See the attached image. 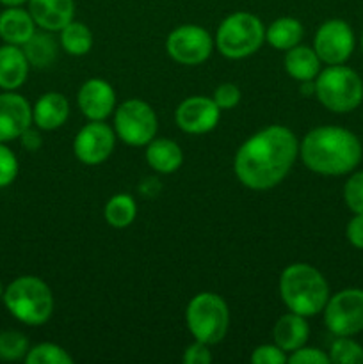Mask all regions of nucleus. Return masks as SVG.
<instances>
[{"mask_svg":"<svg viewBox=\"0 0 363 364\" xmlns=\"http://www.w3.org/2000/svg\"><path fill=\"white\" fill-rule=\"evenodd\" d=\"M299 153L295 135L288 128L273 124L238 148L233 169L238 181L253 191L273 188L288 174Z\"/></svg>","mask_w":363,"mask_h":364,"instance_id":"nucleus-1","label":"nucleus"},{"mask_svg":"<svg viewBox=\"0 0 363 364\" xmlns=\"http://www.w3.org/2000/svg\"><path fill=\"white\" fill-rule=\"evenodd\" d=\"M301 159L310 171L326 176L351 173L362 160V142L352 132L338 127H320L301 142Z\"/></svg>","mask_w":363,"mask_h":364,"instance_id":"nucleus-2","label":"nucleus"},{"mask_svg":"<svg viewBox=\"0 0 363 364\" xmlns=\"http://www.w3.org/2000/svg\"><path fill=\"white\" fill-rule=\"evenodd\" d=\"M280 294L287 308L301 316L317 315L330 301V288L324 276L306 263H294L283 270Z\"/></svg>","mask_w":363,"mask_h":364,"instance_id":"nucleus-3","label":"nucleus"},{"mask_svg":"<svg viewBox=\"0 0 363 364\" xmlns=\"http://www.w3.org/2000/svg\"><path fill=\"white\" fill-rule=\"evenodd\" d=\"M7 311L25 326H43L53 313V295L48 284L36 276L16 277L4 290Z\"/></svg>","mask_w":363,"mask_h":364,"instance_id":"nucleus-4","label":"nucleus"},{"mask_svg":"<svg viewBox=\"0 0 363 364\" xmlns=\"http://www.w3.org/2000/svg\"><path fill=\"white\" fill-rule=\"evenodd\" d=\"M315 96L331 112H351L363 100V82L351 68L335 64L317 75Z\"/></svg>","mask_w":363,"mask_h":364,"instance_id":"nucleus-5","label":"nucleus"},{"mask_svg":"<svg viewBox=\"0 0 363 364\" xmlns=\"http://www.w3.org/2000/svg\"><path fill=\"white\" fill-rule=\"evenodd\" d=\"M265 28L251 13H233L221 21L216 34L219 52L228 59H244L262 46Z\"/></svg>","mask_w":363,"mask_h":364,"instance_id":"nucleus-6","label":"nucleus"},{"mask_svg":"<svg viewBox=\"0 0 363 364\" xmlns=\"http://www.w3.org/2000/svg\"><path fill=\"white\" fill-rule=\"evenodd\" d=\"M187 326L194 340L206 345H216L226 336L230 326L228 306L219 295L199 294L187 306Z\"/></svg>","mask_w":363,"mask_h":364,"instance_id":"nucleus-7","label":"nucleus"},{"mask_svg":"<svg viewBox=\"0 0 363 364\" xmlns=\"http://www.w3.org/2000/svg\"><path fill=\"white\" fill-rule=\"evenodd\" d=\"M114 128L117 137L130 146H144L157 134V116L142 100H127L116 109Z\"/></svg>","mask_w":363,"mask_h":364,"instance_id":"nucleus-8","label":"nucleus"},{"mask_svg":"<svg viewBox=\"0 0 363 364\" xmlns=\"http://www.w3.org/2000/svg\"><path fill=\"white\" fill-rule=\"evenodd\" d=\"M327 329L337 336H352L363 331V290L349 288L338 291L324 308Z\"/></svg>","mask_w":363,"mask_h":364,"instance_id":"nucleus-9","label":"nucleus"},{"mask_svg":"<svg viewBox=\"0 0 363 364\" xmlns=\"http://www.w3.org/2000/svg\"><path fill=\"white\" fill-rule=\"evenodd\" d=\"M212 38L209 32L198 25H182L174 28L166 43L167 53L177 63L185 66H196L205 63L212 53Z\"/></svg>","mask_w":363,"mask_h":364,"instance_id":"nucleus-10","label":"nucleus"},{"mask_svg":"<svg viewBox=\"0 0 363 364\" xmlns=\"http://www.w3.org/2000/svg\"><path fill=\"white\" fill-rule=\"evenodd\" d=\"M313 50L322 63L344 64L354 50V34L344 20H327L319 27Z\"/></svg>","mask_w":363,"mask_h":364,"instance_id":"nucleus-11","label":"nucleus"},{"mask_svg":"<svg viewBox=\"0 0 363 364\" xmlns=\"http://www.w3.org/2000/svg\"><path fill=\"white\" fill-rule=\"evenodd\" d=\"M116 142V135L102 121H91L77 134L73 142V151L80 162L88 166L105 162L110 156Z\"/></svg>","mask_w":363,"mask_h":364,"instance_id":"nucleus-12","label":"nucleus"},{"mask_svg":"<svg viewBox=\"0 0 363 364\" xmlns=\"http://www.w3.org/2000/svg\"><path fill=\"white\" fill-rule=\"evenodd\" d=\"M219 117L221 109L214 100L206 96H192V98L184 100L174 114L178 128L194 135L214 130L219 123Z\"/></svg>","mask_w":363,"mask_h":364,"instance_id":"nucleus-13","label":"nucleus"},{"mask_svg":"<svg viewBox=\"0 0 363 364\" xmlns=\"http://www.w3.org/2000/svg\"><path fill=\"white\" fill-rule=\"evenodd\" d=\"M31 123L32 107L27 100L14 91H4L0 95V142L20 139Z\"/></svg>","mask_w":363,"mask_h":364,"instance_id":"nucleus-14","label":"nucleus"},{"mask_svg":"<svg viewBox=\"0 0 363 364\" xmlns=\"http://www.w3.org/2000/svg\"><path fill=\"white\" fill-rule=\"evenodd\" d=\"M78 107L82 114L91 121H103L112 114L116 105V95L109 82L102 78H91L78 91Z\"/></svg>","mask_w":363,"mask_h":364,"instance_id":"nucleus-15","label":"nucleus"},{"mask_svg":"<svg viewBox=\"0 0 363 364\" xmlns=\"http://www.w3.org/2000/svg\"><path fill=\"white\" fill-rule=\"evenodd\" d=\"M28 13L43 31L56 32L73 21V0H28Z\"/></svg>","mask_w":363,"mask_h":364,"instance_id":"nucleus-16","label":"nucleus"},{"mask_svg":"<svg viewBox=\"0 0 363 364\" xmlns=\"http://www.w3.org/2000/svg\"><path fill=\"white\" fill-rule=\"evenodd\" d=\"M27 57L23 50L16 45L0 46V89L4 91H16L25 84L28 75Z\"/></svg>","mask_w":363,"mask_h":364,"instance_id":"nucleus-17","label":"nucleus"},{"mask_svg":"<svg viewBox=\"0 0 363 364\" xmlns=\"http://www.w3.org/2000/svg\"><path fill=\"white\" fill-rule=\"evenodd\" d=\"M36 32V21L21 6L7 7L0 13V38L7 45L23 46Z\"/></svg>","mask_w":363,"mask_h":364,"instance_id":"nucleus-18","label":"nucleus"},{"mask_svg":"<svg viewBox=\"0 0 363 364\" xmlns=\"http://www.w3.org/2000/svg\"><path fill=\"white\" fill-rule=\"evenodd\" d=\"M68 116H70V105L60 92H46L32 107V121L41 130H56L63 127Z\"/></svg>","mask_w":363,"mask_h":364,"instance_id":"nucleus-19","label":"nucleus"},{"mask_svg":"<svg viewBox=\"0 0 363 364\" xmlns=\"http://www.w3.org/2000/svg\"><path fill=\"white\" fill-rule=\"evenodd\" d=\"M310 336V327L305 316L298 313H288L281 316L274 326V343L285 352H294L305 347Z\"/></svg>","mask_w":363,"mask_h":364,"instance_id":"nucleus-20","label":"nucleus"},{"mask_svg":"<svg viewBox=\"0 0 363 364\" xmlns=\"http://www.w3.org/2000/svg\"><path fill=\"white\" fill-rule=\"evenodd\" d=\"M285 70L292 78L299 82L315 80L317 75L320 73V59L313 48L295 45L294 48L287 50Z\"/></svg>","mask_w":363,"mask_h":364,"instance_id":"nucleus-21","label":"nucleus"},{"mask_svg":"<svg viewBox=\"0 0 363 364\" xmlns=\"http://www.w3.org/2000/svg\"><path fill=\"white\" fill-rule=\"evenodd\" d=\"M146 160H148L149 167L159 173H174L178 167L184 162V153H182L180 146L169 139H155V141L148 142V149H146Z\"/></svg>","mask_w":363,"mask_h":364,"instance_id":"nucleus-22","label":"nucleus"},{"mask_svg":"<svg viewBox=\"0 0 363 364\" xmlns=\"http://www.w3.org/2000/svg\"><path fill=\"white\" fill-rule=\"evenodd\" d=\"M23 53L27 57L28 64L34 68H48L57 59L59 46L53 36L46 32H34L23 45Z\"/></svg>","mask_w":363,"mask_h":364,"instance_id":"nucleus-23","label":"nucleus"},{"mask_svg":"<svg viewBox=\"0 0 363 364\" xmlns=\"http://www.w3.org/2000/svg\"><path fill=\"white\" fill-rule=\"evenodd\" d=\"M305 28L301 21L295 18H278L269 25L265 32V38L270 46L278 50H290L302 39Z\"/></svg>","mask_w":363,"mask_h":364,"instance_id":"nucleus-24","label":"nucleus"},{"mask_svg":"<svg viewBox=\"0 0 363 364\" xmlns=\"http://www.w3.org/2000/svg\"><path fill=\"white\" fill-rule=\"evenodd\" d=\"M60 45L71 55H85L93 48V34L88 25L80 21H70L60 28Z\"/></svg>","mask_w":363,"mask_h":364,"instance_id":"nucleus-25","label":"nucleus"},{"mask_svg":"<svg viewBox=\"0 0 363 364\" xmlns=\"http://www.w3.org/2000/svg\"><path fill=\"white\" fill-rule=\"evenodd\" d=\"M135 215H137V206H135L134 198L127 194L114 196L105 205V220L109 226L117 228V230L130 226Z\"/></svg>","mask_w":363,"mask_h":364,"instance_id":"nucleus-26","label":"nucleus"},{"mask_svg":"<svg viewBox=\"0 0 363 364\" xmlns=\"http://www.w3.org/2000/svg\"><path fill=\"white\" fill-rule=\"evenodd\" d=\"M27 364H71L73 358L64 350L63 347L53 343L36 345L34 348H28L25 355Z\"/></svg>","mask_w":363,"mask_h":364,"instance_id":"nucleus-27","label":"nucleus"},{"mask_svg":"<svg viewBox=\"0 0 363 364\" xmlns=\"http://www.w3.org/2000/svg\"><path fill=\"white\" fill-rule=\"evenodd\" d=\"M28 340L18 331L0 333V361H20L27 355Z\"/></svg>","mask_w":363,"mask_h":364,"instance_id":"nucleus-28","label":"nucleus"},{"mask_svg":"<svg viewBox=\"0 0 363 364\" xmlns=\"http://www.w3.org/2000/svg\"><path fill=\"white\" fill-rule=\"evenodd\" d=\"M330 361L337 364H362L363 347L356 341L349 340L347 336H340L331 345Z\"/></svg>","mask_w":363,"mask_h":364,"instance_id":"nucleus-29","label":"nucleus"},{"mask_svg":"<svg viewBox=\"0 0 363 364\" xmlns=\"http://www.w3.org/2000/svg\"><path fill=\"white\" fill-rule=\"evenodd\" d=\"M344 199L351 212L363 213V171L349 178L344 187Z\"/></svg>","mask_w":363,"mask_h":364,"instance_id":"nucleus-30","label":"nucleus"},{"mask_svg":"<svg viewBox=\"0 0 363 364\" xmlns=\"http://www.w3.org/2000/svg\"><path fill=\"white\" fill-rule=\"evenodd\" d=\"M18 176V159L13 151L0 142V188L9 187Z\"/></svg>","mask_w":363,"mask_h":364,"instance_id":"nucleus-31","label":"nucleus"},{"mask_svg":"<svg viewBox=\"0 0 363 364\" xmlns=\"http://www.w3.org/2000/svg\"><path fill=\"white\" fill-rule=\"evenodd\" d=\"M287 361L285 350H281L278 345H260L251 355V363L255 364H283Z\"/></svg>","mask_w":363,"mask_h":364,"instance_id":"nucleus-32","label":"nucleus"},{"mask_svg":"<svg viewBox=\"0 0 363 364\" xmlns=\"http://www.w3.org/2000/svg\"><path fill=\"white\" fill-rule=\"evenodd\" d=\"M214 102L219 107L221 110L233 109L238 102H241V91H238L237 85L233 84H221L219 87L214 92Z\"/></svg>","mask_w":363,"mask_h":364,"instance_id":"nucleus-33","label":"nucleus"},{"mask_svg":"<svg viewBox=\"0 0 363 364\" xmlns=\"http://www.w3.org/2000/svg\"><path fill=\"white\" fill-rule=\"evenodd\" d=\"M290 364H327L330 363V355L324 354L319 348H306L301 347L298 350L292 352V355L288 358Z\"/></svg>","mask_w":363,"mask_h":364,"instance_id":"nucleus-34","label":"nucleus"},{"mask_svg":"<svg viewBox=\"0 0 363 364\" xmlns=\"http://www.w3.org/2000/svg\"><path fill=\"white\" fill-rule=\"evenodd\" d=\"M210 361H212V354H210L209 350V345L201 343V341L198 340H196V343H192L184 354L185 364H209Z\"/></svg>","mask_w":363,"mask_h":364,"instance_id":"nucleus-35","label":"nucleus"},{"mask_svg":"<svg viewBox=\"0 0 363 364\" xmlns=\"http://www.w3.org/2000/svg\"><path fill=\"white\" fill-rule=\"evenodd\" d=\"M347 240L354 245L356 249H363V213H356L347 224Z\"/></svg>","mask_w":363,"mask_h":364,"instance_id":"nucleus-36","label":"nucleus"},{"mask_svg":"<svg viewBox=\"0 0 363 364\" xmlns=\"http://www.w3.org/2000/svg\"><path fill=\"white\" fill-rule=\"evenodd\" d=\"M20 142H21V146L27 149V151H36V149L41 148V144H43L41 135H39L36 130H32L31 127H28L27 130L20 135Z\"/></svg>","mask_w":363,"mask_h":364,"instance_id":"nucleus-37","label":"nucleus"},{"mask_svg":"<svg viewBox=\"0 0 363 364\" xmlns=\"http://www.w3.org/2000/svg\"><path fill=\"white\" fill-rule=\"evenodd\" d=\"M160 188H162V185H160V181L157 180V178H146V180L139 185V191H141V194L144 196V198H155L160 192Z\"/></svg>","mask_w":363,"mask_h":364,"instance_id":"nucleus-38","label":"nucleus"},{"mask_svg":"<svg viewBox=\"0 0 363 364\" xmlns=\"http://www.w3.org/2000/svg\"><path fill=\"white\" fill-rule=\"evenodd\" d=\"M301 95H302V96L315 95V80H305V82H301Z\"/></svg>","mask_w":363,"mask_h":364,"instance_id":"nucleus-39","label":"nucleus"},{"mask_svg":"<svg viewBox=\"0 0 363 364\" xmlns=\"http://www.w3.org/2000/svg\"><path fill=\"white\" fill-rule=\"evenodd\" d=\"M25 2H28V0H0V4L6 7H16V6H23Z\"/></svg>","mask_w":363,"mask_h":364,"instance_id":"nucleus-40","label":"nucleus"},{"mask_svg":"<svg viewBox=\"0 0 363 364\" xmlns=\"http://www.w3.org/2000/svg\"><path fill=\"white\" fill-rule=\"evenodd\" d=\"M4 295V287H2V281H0V297Z\"/></svg>","mask_w":363,"mask_h":364,"instance_id":"nucleus-41","label":"nucleus"},{"mask_svg":"<svg viewBox=\"0 0 363 364\" xmlns=\"http://www.w3.org/2000/svg\"><path fill=\"white\" fill-rule=\"evenodd\" d=\"M362 50H363V36H362Z\"/></svg>","mask_w":363,"mask_h":364,"instance_id":"nucleus-42","label":"nucleus"}]
</instances>
